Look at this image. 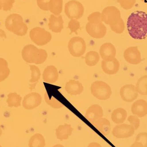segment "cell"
<instances>
[{
  "label": "cell",
  "mask_w": 147,
  "mask_h": 147,
  "mask_svg": "<svg viewBox=\"0 0 147 147\" xmlns=\"http://www.w3.org/2000/svg\"><path fill=\"white\" fill-rule=\"evenodd\" d=\"M127 28L129 35L136 40L147 37V14L142 11L133 12L128 18Z\"/></svg>",
  "instance_id": "6da1fadb"
},
{
  "label": "cell",
  "mask_w": 147,
  "mask_h": 147,
  "mask_svg": "<svg viewBox=\"0 0 147 147\" xmlns=\"http://www.w3.org/2000/svg\"><path fill=\"white\" fill-rule=\"evenodd\" d=\"M22 56L26 63L39 65L46 61L48 54L44 49H39L34 45H28L22 49Z\"/></svg>",
  "instance_id": "7a4b0ae2"
},
{
  "label": "cell",
  "mask_w": 147,
  "mask_h": 147,
  "mask_svg": "<svg viewBox=\"0 0 147 147\" xmlns=\"http://www.w3.org/2000/svg\"><path fill=\"white\" fill-rule=\"evenodd\" d=\"M5 23L6 28L17 36H25L27 33L28 26L23 21L22 16L19 14L12 13L9 15Z\"/></svg>",
  "instance_id": "3957f363"
},
{
  "label": "cell",
  "mask_w": 147,
  "mask_h": 147,
  "mask_svg": "<svg viewBox=\"0 0 147 147\" xmlns=\"http://www.w3.org/2000/svg\"><path fill=\"white\" fill-rule=\"evenodd\" d=\"M92 94L99 100L109 99L112 94L111 87L107 83L101 80L94 81L91 86Z\"/></svg>",
  "instance_id": "277c9868"
},
{
  "label": "cell",
  "mask_w": 147,
  "mask_h": 147,
  "mask_svg": "<svg viewBox=\"0 0 147 147\" xmlns=\"http://www.w3.org/2000/svg\"><path fill=\"white\" fill-rule=\"evenodd\" d=\"M29 37L32 41L39 46L46 45L52 38L51 33L44 28L36 27L31 29Z\"/></svg>",
  "instance_id": "5b68a950"
},
{
  "label": "cell",
  "mask_w": 147,
  "mask_h": 147,
  "mask_svg": "<svg viewBox=\"0 0 147 147\" xmlns=\"http://www.w3.org/2000/svg\"><path fill=\"white\" fill-rule=\"evenodd\" d=\"M84 8L81 3L75 0L68 2L65 6V13L69 19L79 20L84 15Z\"/></svg>",
  "instance_id": "8992f818"
},
{
  "label": "cell",
  "mask_w": 147,
  "mask_h": 147,
  "mask_svg": "<svg viewBox=\"0 0 147 147\" xmlns=\"http://www.w3.org/2000/svg\"><path fill=\"white\" fill-rule=\"evenodd\" d=\"M68 46L70 53L75 57H80L83 56L86 51L85 41L81 37L71 38L69 41Z\"/></svg>",
  "instance_id": "52a82bcc"
},
{
  "label": "cell",
  "mask_w": 147,
  "mask_h": 147,
  "mask_svg": "<svg viewBox=\"0 0 147 147\" xmlns=\"http://www.w3.org/2000/svg\"><path fill=\"white\" fill-rule=\"evenodd\" d=\"M101 14L103 22L110 26L117 23L121 18L120 10L115 6H109L105 8Z\"/></svg>",
  "instance_id": "ba28073f"
},
{
  "label": "cell",
  "mask_w": 147,
  "mask_h": 147,
  "mask_svg": "<svg viewBox=\"0 0 147 147\" xmlns=\"http://www.w3.org/2000/svg\"><path fill=\"white\" fill-rule=\"evenodd\" d=\"M86 30L91 37L96 39L102 38L107 33V28L102 22H88L86 26Z\"/></svg>",
  "instance_id": "9c48e42d"
},
{
  "label": "cell",
  "mask_w": 147,
  "mask_h": 147,
  "mask_svg": "<svg viewBox=\"0 0 147 147\" xmlns=\"http://www.w3.org/2000/svg\"><path fill=\"white\" fill-rule=\"evenodd\" d=\"M135 131L134 128L130 124L122 123L115 126L112 134L117 139H127L133 136Z\"/></svg>",
  "instance_id": "30bf717a"
},
{
  "label": "cell",
  "mask_w": 147,
  "mask_h": 147,
  "mask_svg": "<svg viewBox=\"0 0 147 147\" xmlns=\"http://www.w3.org/2000/svg\"><path fill=\"white\" fill-rule=\"evenodd\" d=\"M42 97L39 93L32 92L26 95L22 101V106L26 109L32 110L41 104Z\"/></svg>",
  "instance_id": "8fae6325"
},
{
  "label": "cell",
  "mask_w": 147,
  "mask_h": 147,
  "mask_svg": "<svg viewBox=\"0 0 147 147\" xmlns=\"http://www.w3.org/2000/svg\"><path fill=\"white\" fill-rule=\"evenodd\" d=\"M120 94L122 100L128 102H134L139 96L136 86L131 84L122 86L120 89Z\"/></svg>",
  "instance_id": "7c38bea8"
},
{
  "label": "cell",
  "mask_w": 147,
  "mask_h": 147,
  "mask_svg": "<svg viewBox=\"0 0 147 147\" xmlns=\"http://www.w3.org/2000/svg\"><path fill=\"white\" fill-rule=\"evenodd\" d=\"M123 57L130 64L138 65L142 61L141 54L137 47H130L126 49Z\"/></svg>",
  "instance_id": "4fadbf2b"
},
{
  "label": "cell",
  "mask_w": 147,
  "mask_h": 147,
  "mask_svg": "<svg viewBox=\"0 0 147 147\" xmlns=\"http://www.w3.org/2000/svg\"><path fill=\"white\" fill-rule=\"evenodd\" d=\"M103 110L100 105L97 104L93 105L90 106L85 113L86 119L93 124L98 120L103 117Z\"/></svg>",
  "instance_id": "5bb4252c"
},
{
  "label": "cell",
  "mask_w": 147,
  "mask_h": 147,
  "mask_svg": "<svg viewBox=\"0 0 147 147\" xmlns=\"http://www.w3.org/2000/svg\"><path fill=\"white\" fill-rule=\"evenodd\" d=\"M116 53L115 47L111 43H104L99 49V55L103 60L105 61H109L115 58Z\"/></svg>",
  "instance_id": "9a60e30c"
},
{
  "label": "cell",
  "mask_w": 147,
  "mask_h": 147,
  "mask_svg": "<svg viewBox=\"0 0 147 147\" xmlns=\"http://www.w3.org/2000/svg\"><path fill=\"white\" fill-rule=\"evenodd\" d=\"M101 66L105 73L109 75H114L119 71L120 64L119 61L115 58L109 61L102 60Z\"/></svg>",
  "instance_id": "2e32d148"
},
{
  "label": "cell",
  "mask_w": 147,
  "mask_h": 147,
  "mask_svg": "<svg viewBox=\"0 0 147 147\" xmlns=\"http://www.w3.org/2000/svg\"><path fill=\"white\" fill-rule=\"evenodd\" d=\"M131 112L134 115L142 118L147 115V102L144 99L136 100L132 104Z\"/></svg>",
  "instance_id": "e0dca14e"
},
{
  "label": "cell",
  "mask_w": 147,
  "mask_h": 147,
  "mask_svg": "<svg viewBox=\"0 0 147 147\" xmlns=\"http://www.w3.org/2000/svg\"><path fill=\"white\" fill-rule=\"evenodd\" d=\"M59 77L57 69L54 65L47 66L44 70L42 78L44 82L53 84L57 81Z\"/></svg>",
  "instance_id": "ac0fdd59"
},
{
  "label": "cell",
  "mask_w": 147,
  "mask_h": 147,
  "mask_svg": "<svg viewBox=\"0 0 147 147\" xmlns=\"http://www.w3.org/2000/svg\"><path fill=\"white\" fill-rule=\"evenodd\" d=\"M49 28L54 33H59L63 30L64 27V21L61 15H51L48 23Z\"/></svg>",
  "instance_id": "d6986e66"
},
{
  "label": "cell",
  "mask_w": 147,
  "mask_h": 147,
  "mask_svg": "<svg viewBox=\"0 0 147 147\" xmlns=\"http://www.w3.org/2000/svg\"><path fill=\"white\" fill-rule=\"evenodd\" d=\"M65 89L70 95L76 96L82 93L84 87L82 84L78 80H71L65 84Z\"/></svg>",
  "instance_id": "ffe728a7"
},
{
  "label": "cell",
  "mask_w": 147,
  "mask_h": 147,
  "mask_svg": "<svg viewBox=\"0 0 147 147\" xmlns=\"http://www.w3.org/2000/svg\"><path fill=\"white\" fill-rule=\"evenodd\" d=\"M73 128L70 124H65L58 126L56 130L57 138L61 141L69 139L72 134Z\"/></svg>",
  "instance_id": "44dd1931"
},
{
  "label": "cell",
  "mask_w": 147,
  "mask_h": 147,
  "mask_svg": "<svg viewBox=\"0 0 147 147\" xmlns=\"http://www.w3.org/2000/svg\"><path fill=\"white\" fill-rule=\"evenodd\" d=\"M95 127L103 135H109L111 131V123L109 120L105 118H100L93 124Z\"/></svg>",
  "instance_id": "7402d4cb"
},
{
  "label": "cell",
  "mask_w": 147,
  "mask_h": 147,
  "mask_svg": "<svg viewBox=\"0 0 147 147\" xmlns=\"http://www.w3.org/2000/svg\"><path fill=\"white\" fill-rule=\"evenodd\" d=\"M127 116V111L123 108H119L113 111L111 113V119L115 123L122 124L126 121Z\"/></svg>",
  "instance_id": "603a6c76"
},
{
  "label": "cell",
  "mask_w": 147,
  "mask_h": 147,
  "mask_svg": "<svg viewBox=\"0 0 147 147\" xmlns=\"http://www.w3.org/2000/svg\"><path fill=\"white\" fill-rule=\"evenodd\" d=\"M31 71V78L29 80L30 89L31 90L35 87V85L39 80L41 76V72L38 67L35 65H30Z\"/></svg>",
  "instance_id": "cb8c5ba5"
},
{
  "label": "cell",
  "mask_w": 147,
  "mask_h": 147,
  "mask_svg": "<svg viewBox=\"0 0 147 147\" xmlns=\"http://www.w3.org/2000/svg\"><path fill=\"white\" fill-rule=\"evenodd\" d=\"M46 141L44 136L40 134H36L31 136L28 142V147H45Z\"/></svg>",
  "instance_id": "d4e9b609"
},
{
  "label": "cell",
  "mask_w": 147,
  "mask_h": 147,
  "mask_svg": "<svg viewBox=\"0 0 147 147\" xmlns=\"http://www.w3.org/2000/svg\"><path fill=\"white\" fill-rule=\"evenodd\" d=\"M100 55L97 52L90 51L86 53L85 57L86 65L90 67L94 66L100 60Z\"/></svg>",
  "instance_id": "484cf974"
},
{
  "label": "cell",
  "mask_w": 147,
  "mask_h": 147,
  "mask_svg": "<svg viewBox=\"0 0 147 147\" xmlns=\"http://www.w3.org/2000/svg\"><path fill=\"white\" fill-rule=\"evenodd\" d=\"M63 0H50L49 10L54 15H60L63 11Z\"/></svg>",
  "instance_id": "4316f807"
},
{
  "label": "cell",
  "mask_w": 147,
  "mask_h": 147,
  "mask_svg": "<svg viewBox=\"0 0 147 147\" xmlns=\"http://www.w3.org/2000/svg\"><path fill=\"white\" fill-rule=\"evenodd\" d=\"M22 100V97L20 95L16 92H11L7 95V102L8 106L10 108H17L21 106Z\"/></svg>",
  "instance_id": "83f0119b"
},
{
  "label": "cell",
  "mask_w": 147,
  "mask_h": 147,
  "mask_svg": "<svg viewBox=\"0 0 147 147\" xmlns=\"http://www.w3.org/2000/svg\"><path fill=\"white\" fill-rule=\"evenodd\" d=\"M136 90L141 95H147V75L141 77L136 83Z\"/></svg>",
  "instance_id": "f1b7e54d"
},
{
  "label": "cell",
  "mask_w": 147,
  "mask_h": 147,
  "mask_svg": "<svg viewBox=\"0 0 147 147\" xmlns=\"http://www.w3.org/2000/svg\"><path fill=\"white\" fill-rule=\"evenodd\" d=\"M9 74L10 69L8 68L7 62L4 59L0 58V83L5 80Z\"/></svg>",
  "instance_id": "f546056e"
},
{
  "label": "cell",
  "mask_w": 147,
  "mask_h": 147,
  "mask_svg": "<svg viewBox=\"0 0 147 147\" xmlns=\"http://www.w3.org/2000/svg\"><path fill=\"white\" fill-rule=\"evenodd\" d=\"M45 99L46 103L49 106L55 109H59L63 107L64 105L57 99L53 96H49L47 92L45 94Z\"/></svg>",
  "instance_id": "4dcf8cb0"
},
{
  "label": "cell",
  "mask_w": 147,
  "mask_h": 147,
  "mask_svg": "<svg viewBox=\"0 0 147 147\" xmlns=\"http://www.w3.org/2000/svg\"><path fill=\"white\" fill-rule=\"evenodd\" d=\"M110 28L111 30L114 32L120 34L122 33L125 30V24L123 19L121 18L117 23L110 26Z\"/></svg>",
  "instance_id": "1f68e13d"
},
{
  "label": "cell",
  "mask_w": 147,
  "mask_h": 147,
  "mask_svg": "<svg viewBox=\"0 0 147 147\" xmlns=\"http://www.w3.org/2000/svg\"><path fill=\"white\" fill-rule=\"evenodd\" d=\"M15 0H0V10L8 11L13 8Z\"/></svg>",
  "instance_id": "d6a6232c"
},
{
  "label": "cell",
  "mask_w": 147,
  "mask_h": 147,
  "mask_svg": "<svg viewBox=\"0 0 147 147\" xmlns=\"http://www.w3.org/2000/svg\"><path fill=\"white\" fill-rule=\"evenodd\" d=\"M127 121L130 123V125L134 128L135 130H137L140 127V121L139 117L136 116L134 115L129 116L128 117Z\"/></svg>",
  "instance_id": "836d02e7"
},
{
  "label": "cell",
  "mask_w": 147,
  "mask_h": 147,
  "mask_svg": "<svg viewBox=\"0 0 147 147\" xmlns=\"http://www.w3.org/2000/svg\"><path fill=\"white\" fill-rule=\"evenodd\" d=\"M80 22L76 19H71L68 24V28L71 31V33H77V31L80 28Z\"/></svg>",
  "instance_id": "e575fe53"
},
{
  "label": "cell",
  "mask_w": 147,
  "mask_h": 147,
  "mask_svg": "<svg viewBox=\"0 0 147 147\" xmlns=\"http://www.w3.org/2000/svg\"><path fill=\"white\" fill-rule=\"evenodd\" d=\"M89 22H102L101 13L98 12H95L91 14L87 18Z\"/></svg>",
  "instance_id": "d590c367"
},
{
  "label": "cell",
  "mask_w": 147,
  "mask_h": 147,
  "mask_svg": "<svg viewBox=\"0 0 147 147\" xmlns=\"http://www.w3.org/2000/svg\"><path fill=\"white\" fill-rule=\"evenodd\" d=\"M136 1V0H121L119 3L123 9L127 10L133 7Z\"/></svg>",
  "instance_id": "8d00e7d4"
},
{
  "label": "cell",
  "mask_w": 147,
  "mask_h": 147,
  "mask_svg": "<svg viewBox=\"0 0 147 147\" xmlns=\"http://www.w3.org/2000/svg\"><path fill=\"white\" fill-rule=\"evenodd\" d=\"M135 142H137L142 144L144 147H147V133L142 132L137 135Z\"/></svg>",
  "instance_id": "74e56055"
},
{
  "label": "cell",
  "mask_w": 147,
  "mask_h": 147,
  "mask_svg": "<svg viewBox=\"0 0 147 147\" xmlns=\"http://www.w3.org/2000/svg\"><path fill=\"white\" fill-rule=\"evenodd\" d=\"M50 1V0H37V5L42 10L48 11Z\"/></svg>",
  "instance_id": "f35d334b"
},
{
  "label": "cell",
  "mask_w": 147,
  "mask_h": 147,
  "mask_svg": "<svg viewBox=\"0 0 147 147\" xmlns=\"http://www.w3.org/2000/svg\"><path fill=\"white\" fill-rule=\"evenodd\" d=\"M87 147H102V146L97 142H91L88 145Z\"/></svg>",
  "instance_id": "ab89813d"
},
{
  "label": "cell",
  "mask_w": 147,
  "mask_h": 147,
  "mask_svg": "<svg viewBox=\"0 0 147 147\" xmlns=\"http://www.w3.org/2000/svg\"><path fill=\"white\" fill-rule=\"evenodd\" d=\"M0 37H3L5 38H7V35L5 32L1 28H0Z\"/></svg>",
  "instance_id": "60d3db41"
},
{
  "label": "cell",
  "mask_w": 147,
  "mask_h": 147,
  "mask_svg": "<svg viewBox=\"0 0 147 147\" xmlns=\"http://www.w3.org/2000/svg\"><path fill=\"white\" fill-rule=\"evenodd\" d=\"M53 147H65L63 145H61V144H57V145H55Z\"/></svg>",
  "instance_id": "b9f144b4"
},
{
  "label": "cell",
  "mask_w": 147,
  "mask_h": 147,
  "mask_svg": "<svg viewBox=\"0 0 147 147\" xmlns=\"http://www.w3.org/2000/svg\"><path fill=\"white\" fill-rule=\"evenodd\" d=\"M2 130L1 126H0V137H1V136L2 134Z\"/></svg>",
  "instance_id": "7bdbcfd3"
},
{
  "label": "cell",
  "mask_w": 147,
  "mask_h": 147,
  "mask_svg": "<svg viewBox=\"0 0 147 147\" xmlns=\"http://www.w3.org/2000/svg\"><path fill=\"white\" fill-rule=\"evenodd\" d=\"M140 1L145 3H147V0H140Z\"/></svg>",
  "instance_id": "ee69618b"
},
{
  "label": "cell",
  "mask_w": 147,
  "mask_h": 147,
  "mask_svg": "<svg viewBox=\"0 0 147 147\" xmlns=\"http://www.w3.org/2000/svg\"><path fill=\"white\" fill-rule=\"evenodd\" d=\"M117 2L119 3V2H120V1H121V0H117Z\"/></svg>",
  "instance_id": "f6af8a7d"
},
{
  "label": "cell",
  "mask_w": 147,
  "mask_h": 147,
  "mask_svg": "<svg viewBox=\"0 0 147 147\" xmlns=\"http://www.w3.org/2000/svg\"><path fill=\"white\" fill-rule=\"evenodd\" d=\"M0 147H2L1 146V145H0Z\"/></svg>",
  "instance_id": "bcb514c9"
}]
</instances>
